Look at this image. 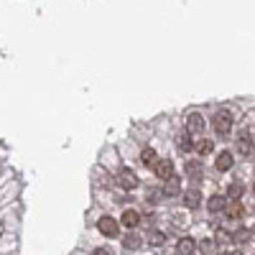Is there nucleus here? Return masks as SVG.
<instances>
[{
    "mask_svg": "<svg viewBox=\"0 0 255 255\" xmlns=\"http://www.w3.org/2000/svg\"><path fill=\"white\" fill-rule=\"evenodd\" d=\"M140 161H143V166L153 168V166H156V161H158V156H156V151H153V148H145V151L140 153Z\"/></svg>",
    "mask_w": 255,
    "mask_h": 255,
    "instance_id": "4468645a",
    "label": "nucleus"
},
{
    "mask_svg": "<svg viewBox=\"0 0 255 255\" xmlns=\"http://www.w3.org/2000/svg\"><path fill=\"white\" fill-rule=\"evenodd\" d=\"M250 235H253V232H250L248 227H240V230L235 232V235H232V240H235L238 245H243V243H248V240H250Z\"/></svg>",
    "mask_w": 255,
    "mask_h": 255,
    "instance_id": "a211bd4d",
    "label": "nucleus"
},
{
    "mask_svg": "<svg viewBox=\"0 0 255 255\" xmlns=\"http://www.w3.org/2000/svg\"><path fill=\"white\" fill-rule=\"evenodd\" d=\"M243 189H245V186H243L240 181H235V184L230 186V191H227V194H230V199H240V197H243Z\"/></svg>",
    "mask_w": 255,
    "mask_h": 255,
    "instance_id": "aec40b11",
    "label": "nucleus"
},
{
    "mask_svg": "<svg viewBox=\"0 0 255 255\" xmlns=\"http://www.w3.org/2000/svg\"><path fill=\"white\" fill-rule=\"evenodd\" d=\"M199 250H202V255H217L220 253V245H217V240H202Z\"/></svg>",
    "mask_w": 255,
    "mask_h": 255,
    "instance_id": "dca6fc26",
    "label": "nucleus"
},
{
    "mask_svg": "<svg viewBox=\"0 0 255 255\" xmlns=\"http://www.w3.org/2000/svg\"><path fill=\"white\" fill-rule=\"evenodd\" d=\"M184 204H186L189 209H197V207L202 204V194H199L197 189H191V191H186V194H184Z\"/></svg>",
    "mask_w": 255,
    "mask_h": 255,
    "instance_id": "9b49d317",
    "label": "nucleus"
},
{
    "mask_svg": "<svg viewBox=\"0 0 255 255\" xmlns=\"http://www.w3.org/2000/svg\"><path fill=\"white\" fill-rule=\"evenodd\" d=\"M153 171L158 174V179H168L174 174V161L171 158H158L156 166H153Z\"/></svg>",
    "mask_w": 255,
    "mask_h": 255,
    "instance_id": "39448f33",
    "label": "nucleus"
},
{
    "mask_svg": "<svg viewBox=\"0 0 255 255\" xmlns=\"http://www.w3.org/2000/svg\"><path fill=\"white\" fill-rule=\"evenodd\" d=\"M179 148H181V151H184V153H189V151H191V148H194V143H191V138H189V133L179 138Z\"/></svg>",
    "mask_w": 255,
    "mask_h": 255,
    "instance_id": "4be33fe9",
    "label": "nucleus"
},
{
    "mask_svg": "<svg viewBox=\"0 0 255 255\" xmlns=\"http://www.w3.org/2000/svg\"><path fill=\"white\" fill-rule=\"evenodd\" d=\"M174 225H176V227H184V225H186L184 215H174Z\"/></svg>",
    "mask_w": 255,
    "mask_h": 255,
    "instance_id": "b1692460",
    "label": "nucleus"
},
{
    "mask_svg": "<svg viewBox=\"0 0 255 255\" xmlns=\"http://www.w3.org/2000/svg\"><path fill=\"white\" fill-rule=\"evenodd\" d=\"M227 217H230V220H240V217H243V204H240V199H232V204L227 207Z\"/></svg>",
    "mask_w": 255,
    "mask_h": 255,
    "instance_id": "f3484780",
    "label": "nucleus"
},
{
    "mask_svg": "<svg viewBox=\"0 0 255 255\" xmlns=\"http://www.w3.org/2000/svg\"><path fill=\"white\" fill-rule=\"evenodd\" d=\"M158 197H163V191H158V189H148L145 202H158Z\"/></svg>",
    "mask_w": 255,
    "mask_h": 255,
    "instance_id": "5701e85b",
    "label": "nucleus"
},
{
    "mask_svg": "<svg viewBox=\"0 0 255 255\" xmlns=\"http://www.w3.org/2000/svg\"><path fill=\"white\" fill-rule=\"evenodd\" d=\"M197 151H199V156H209L212 151H215V145H212V140H202L197 145Z\"/></svg>",
    "mask_w": 255,
    "mask_h": 255,
    "instance_id": "412c9836",
    "label": "nucleus"
},
{
    "mask_svg": "<svg viewBox=\"0 0 255 255\" xmlns=\"http://www.w3.org/2000/svg\"><path fill=\"white\" fill-rule=\"evenodd\" d=\"M230 255H243V253H240V250H235V253H230Z\"/></svg>",
    "mask_w": 255,
    "mask_h": 255,
    "instance_id": "a878e982",
    "label": "nucleus"
},
{
    "mask_svg": "<svg viewBox=\"0 0 255 255\" xmlns=\"http://www.w3.org/2000/svg\"><path fill=\"white\" fill-rule=\"evenodd\" d=\"M118 184H120L125 191H133V189L138 186V176H135V171H130V168H123V171L118 174Z\"/></svg>",
    "mask_w": 255,
    "mask_h": 255,
    "instance_id": "7ed1b4c3",
    "label": "nucleus"
},
{
    "mask_svg": "<svg viewBox=\"0 0 255 255\" xmlns=\"http://www.w3.org/2000/svg\"><path fill=\"white\" fill-rule=\"evenodd\" d=\"M212 128H215L217 135H230V130H232V113L220 110L215 118H212Z\"/></svg>",
    "mask_w": 255,
    "mask_h": 255,
    "instance_id": "f257e3e1",
    "label": "nucleus"
},
{
    "mask_svg": "<svg viewBox=\"0 0 255 255\" xmlns=\"http://www.w3.org/2000/svg\"><path fill=\"white\" fill-rule=\"evenodd\" d=\"M176 250H179V255H194L197 253V240L194 238H181Z\"/></svg>",
    "mask_w": 255,
    "mask_h": 255,
    "instance_id": "6e6552de",
    "label": "nucleus"
},
{
    "mask_svg": "<svg viewBox=\"0 0 255 255\" xmlns=\"http://www.w3.org/2000/svg\"><path fill=\"white\" fill-rule=\"evenodd\" d=\"M204 130V118L199 115V113H191L189 118H186V133L189 135H199Z\"/></svg>",
    "mask_w": 255,
    "mask_h": 255,
    "instance_id": "20e7f679",
    "label": "nucleus"
},
{
    "mask_svg": "<svg viewBox=\"0 0 255 255\" xmlns=\"http://www.w3.org/2000/svg\"><path fill=\"white\" fill-rule=\"evenodd\" d=\"M202 161H186V174L189 179H202Z\"/></svg>",
    "mask_w": 255,
    "mask_h": 255,
    "instance_id": "f8f14e48",
    "label": "nucleus"
},
{
    "mask_svg": "<svg viewBox=\"0 0 255 255\" xmlns=\"http://www.w3.org/2000/svg\"><path fill=\"white\" fill-rule=\"evenodd\" d=\"M0 235H3V222H0Z\"/></svg>",
    "mask_w": 255,
    "mask_h": 255,
    "instance_id": "bb28decb",
    "label": "nucleus"
},
{
    "mask_svg": "<svg viewBox=\"0 0 255 255\" xmlns=\"http://www.w3.org/2000/svg\"><path fill=\"white\" fill-rule=\"evenodd\" d=\"M232 163H235V156H232L230 151H222L220 156H217V171H230V168H232Z\"/></svg>",
    "mask_w": 255,
    "mask_h": 255,
    "instance_id": "1a4fd4ad",
    "label": "nucleus"
},
{
    "mask_svg": "<svg viewBox=\"0 0 255 255\" xmlns=\"http://www.w3.org/2000/svg\"><path fill=\"white\" fill-rule=\"evenodd\" d=\"M238 153L240 156H250L253 153V140H250L248 133H240V138H238Z\"/></svg>",
    "mask_w": 255,
    "mask_h": 255,
    "instance_id": "9d476101",
    "label": "nucleus"
},
{
    "mask_svg": "<svg viewBox=\"0 0 255 255\" xmlns=\"http://www.w3.org/2000/svg\"><path fill=\"white\" fill-rule=\"evenodd\" d=\"M163 240H166V235H163L161 230H153L151 235H148V243H151V245H156V248H158V245H163Z\"/></svg>",
    "mask_w": 255,
    "mask_h": 255,
    "instance_id": "6ab92c4d",
    "label": "nucleus"
},
{
    "mask_svg": "<svg viewBox=\"0 0 255 255\" xmlns=\"http://www.w3.org/2000/svg\"><path fill=\"white\" fill-rule=\"evenodd\" d=\"M120 222H123L128 230H133V227L140 225V215H138L135 209H125V212H123V217H120Z\"/></svg>",
    "mask_w": 255,
    "mask_h": 255,
    "instance_id": "0eeeda50",
    "label": "nucleus"
},
{
    "mask_svg": "<svg viewBox=\"0 0 255 255\" xmlns=\"http://www.w3.org/2000/svg\"><path fill=\"white\" fill-rule=\"evenodd\" d=\"M97 230L102 232L105 238H118L120 225H118V220H113L110 215H105V217H100V220H97Z\"/></svg>",
    "mask_w": 255,
    "mask_h": 255,
    "instance_id": "f03ea898",
    "label": "nucleus"
},
{
    "mask_svg": "<svg viewBox=\"0 0 255 255\" xmlns=\"http://www.w3.org/2000/svg\"><path fill=\"white\" fill-rule=\"evenodd\" d=\"M179 191H181V179L176 174H171V176L166 179V184H163V194L166 197H176Z\"/></svg>",
    "mask_w": 255,
    "mask_h": 255,
    "instance_id": "423d86ee",
    "label": "nucleus"
},
{
    "mask_svg": "<svg viewBox=\"0 0 255 255\" xmlns=\"http://www.w3.org/2000/svg\"><path fill=\"white\" fill-rule=\"evenodd\" d=\"M253 209H255V204H253Z\"/></svg>",
    "mask_w": 255,
    "mask_h": 255,
    "instance_id": "cd10ccee",
    "label": "nucleus"
},
{
    "mask_svg": "<svg viewBox=\"0 0 255 255\" xmlns=\"http://www.w3.org/2000/svg\"><path fill=\"white\" fill-rule=\"evenodd\" d=\"M123 245H125V250H138L140 245H143V238L140 235H135V232H130L125 240H123Z\"/></svg>",
    "mask_w": 255,
    "mask_h": 255,
    "instance_id": "ddd939ff",
    "label": "nucleus"
},
{
    "mask_svg": "<svg viewBox=\"0 0 255 255\" xmlns=\"http://www.w3.org/2000/svg\"><path fill=\"white\" fill-rule=\"evenodd\" d=\"M92 255H113V253H110V250H108V248H97V250H95V253H92Z\"/></svg>",
    "mask_w": 255,
    "mask_h": 255,
    "instance_id": "393cba45",
    "label": "nucleus"
},
{
    "mask_svg": "<svg viewBox=\"0 0 255 255\" xmlns=\"http://www.w3.org/2000/svg\"><path fill=\"white\" fill-rule=\"evenodd\" d=\"M222 209H227V199L225 197H220V194L209 197V212H222Z\"/></svg>",
    "mask_w": 255,
    "mask_h": 255,
    "instance_id": "2eb2a0df",
    "label": "nucleus"
}]
</instances>
